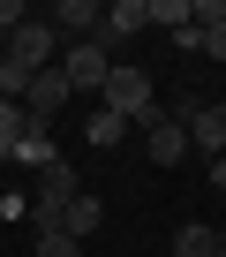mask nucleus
<instances>
[{
  "label": "nucleus",
  "instance_id": "f257e3e1",
  "mask_svg": "<svg viewBox=\"0 0 226 257\" xmlns=\"http://www.w3.org/2000/svg\"><path fill=\"white\" fill-rule=\"evenodd\" d=\"M106 113H121V121H158V91H151V76L144 68H128V61H113V76H106Z\"/></svg>",
  "mask_w": 226,
  "mask_h": 257
},
{
  "label": "nucleus",
  "instance_id": "f03ea898",
  "mask_svg": "<svg viewBox=\"0 0 226 257\" xmlns=\"http://www.w3.org/2000/svg\"><path fill=\"white\" fill-rule=\"evenodd\" d=\"M76 197H83L76 167H68V159H53V167L38 174V197H30V219H38V234H46V227H60V212H68Z\"/></svg>",
  "mask_w": 226,
  "mask_h": 257
},
{
  "label": "nucleus",
  "instance_id": "7ed1b4c3",
  "mask_svg": "<svg viewBox=\"0 0 226 257\" xmlns=\"http://www.w3.org/2000/svg\"><path fill=\"white\" fill-rule=\"evenodd\" d=\"M68 98H76V83H68L60 68H38V76H30V91H23V113H30L38 128H53V113H60Z\"/></svg>",
  "mask_w": 226,
  "mask_h": 257
},
{
  "label": "nucleus",
  "instance_id": "20e7f679",
  "mask_svg": "<svg viewBox=\"0 0 226 257\" xmlns=\"http://www.w3.org/2000/svg\"><path fill=\"white\" fill-rule=\"evenodd\" d=\"M60 76H68L76 91H106V76H113V61H106V38H83V46H68Z\"/></svg>",
  "mask_w": 226,
  "mask_h": 257
},
{
  "label": "nucleus",
  "instance_id": "39448f33",
  "mask_svg": "<svg viewBox=\"0 0 226 257\" xmlns=\"http://www.w3.org/2000/svg\"><path fill=\"white\" fill-rule=\"evenodd\" d=\"M144 152L158 159V167H181L196 144H188V121H174V113H158V121H144Z\"/></svg>",
  "mask_w": 226,
  "mask_h": 257
},
{
  "label": "nucleus",
  "instance_id": "423d86ee",
  "mask_svg": "<svg viewBox=\"0 0 226 257\" xmlns=\"http://www.w3.org/2000/svg\"><path fill=\"white\" fill-rule=\"evenodd\" d=\"M8 61H16L23 76H38V68H53V23H23V31L8 38Z\"/></svg>",
  "mask_w": 226,
  "mask_h": 257
},
{
  "label": "nucleus",
  "instance_id": "0eeeda50",
  "mask_svg": "<svg viewBox=\"0 0 226 257\" xmlns=\"http://www.w3.org/2000/svg\"><path fill=\"white\" fill-rule=\"evenodd\" d=\"M46 23H53V38H76V46H83V38L106 23V8H90V0H60V8H53Z\"/></svg>",
  "mask_w": 226,
  "mask_h": 257
},
{
  "label": "nucleus",
  "instance_id": "6e6552de",
  "mask_svg": "<svg viewBox=\"0 0 226 257\" xmlns=\"http://www.w3.org/2000/svg\"><path fill=\"white\" fill-rule=\"evenodd\" d=\"M188 144L211 152V159H226V106H196L188 113Z\"/></svg>",
  "mask_w": 226,
  "mask_h": 257
},
{
  "label": "nucleus",
  "instance_id": "1a4fd4ad",
  "mask_svg": "<svg viewBox=\"0 0 226 257\" xmlns=\"http://www.w3.org/2000/svg\"><path fill=\"white\" fill-rule=\"evenodd\" d=\"M53 159H60V144H53V128H38V121L23 128V137H16V152H8V167H38V174H46Z\"/></svg>",
  "mask_w": 226,
  "mask_h": 257
},
{
  "label": "nucleus",
  "instance_id": "9d476101",
  "mask_svg": "<svg viewBox=\"0 0 226 257\" xmlns=\"http://www.w3.org/2000/svg\"><path fill=\"white\" fill-rule=\"evenodd\" d=\"M144 23H151V0H113V8H106V23H98V31H106V38H136Z\"/></svg>",
  "mask_w": 226,
  "mask_h": 257
},
{
  "label": "nucleus",
  "instance_id": "9b49d317",
  "mask_svg": "<svg viewBox=\"0 0 226 257\" xmlns=\"http://www.w3.org/2000/svg\"><path fill=\"white\" fill-rule=\"evenodd\" d=\"M128 128H136V121H121V113L98 106V113L83 121V144H90V152H113V144H128Z\"/></svg>",
  "mask_w": 226,
  "mask_h": 257
},
{
  "label": "nucleus",
  "instance_id": "f8f14e48",
  "mask_svg": "<svg viewBox=\"0 0 226 257\" xmlns=\"http://www.w3.org/2000/svg\"><path fill=\"white\" fill-rule=\"evenodd\" d=\"M98 219H106V204H98V197L83 189V197H76V204L60 212V234H76V242H90V234H98Z\"/></svg>",
  "mask_w": 226,
  "mask_h": 257
},
{
  "label": "nucleus",
  "instance_id": "ddd939ff",
  "mask_svg": "<svg viewBox=\"0 0 226 257\" xmlns=\"http://www.w3.org/2000/svg\"><path fill=\"white\" fill-rule=\"evenodd\" d=\"M151 23H166L174 38H181V31H196V0H151Z\"/></svg>",
  "mask_w": 226,
  "mask_h": 257
},
{
  "label": "nucleus",
  "instance_id": "4468645a",
  "mask_svg": "<svg viewBox=\"0 0 226 257\" xmlns=\"http://www.w3.org/2000/svg\"><path fill=\"white\" fill-rule=\"evenodd\" d=\"M211 242H218V227H204V219H188V227L174 234V257H211Z\"/></svg>",
  "mask_w": 226,
  "mask_h": 257
},
{
  "label": "nucleus",
  "instance_id": "2eb2a0df",
  "mask_svg": "<svg viewBox=\"0 0 226 257\" xmlns=\"http://www.w3.org/2000/svg\"><path fill=\"white\" fill-rule=\"evenodd\" d=\"M30 128V113L16 106V98H0V152H16V137Z\"/></svg>",
  "mask_w": 226,
  "mask_h": 257
},
{
  "label": "nucleus",
  "instance_id": "dca6fc26",
  "mask_svg": "<svg viewBox=\"0 0 226 257\" xmlns=\"http://www.w3.org/2000/svg\"><path fill=\"white\" fill-rule=\"evenodd\" d=\"M38 257H83V242L60 234V227H46V234H38Z\"/></svg>",
  "mask_w": 226,
  "mask_h": 257
},
{
  "label": "nucleus",
  "instance_id": "f3484780",
  "mask_svg": "<svg viewBox=\"0 0 226 257\" xmlns=\"http://www.w3.org/2000/svg\"><path fill=\"white\" fill-rule=\"evenodd\" d=\"M23 23H30V16H23V0H0V53H8V38H16Z\"/></svg>",
  "mask_w": 226,
  "mask_h": 257
},
{
  "label": "nucleus",
  "instance_id": "a211bd4d",
  "mask_svg": "<svg viewBox=\"0 0 226 257\" xmlns=\"http://www.w3.org/2000/svg\"><path fill=\"white\" fill-rule=\"evenodd\" d=\"M204 53H211V61H226V23H211V31H204Z\"/></svg>",
  "mask_w": 226,
  "mask_h": 257
},
{
  "label": "nucleus",
  "instance_id": "6ab92c4d",
  "mask_svg": "<svg viewBox=\"0 0 226 257\" xmlns=\"http://www.w3.org/2000/svg\"><path fill=\"white\" fill-rule=\"evenodd\" d=\"M211 189H226V159H211Z\"/></svg>",
  "mask_w": 226,
  "mask_h": 257
},
{
  "label": "nucleus",
  "instance_id": "aec40b11",
  "mask_svg": "<svg viewBox=\"0 0 226 257\" xmlns=\"http://www.w3.org/2000/svg\"><path fill=\"white\" fill-rule=\"evenodd\" d=\"M211 257H226V227H218V242H211Z\"/></svg>",
  "mask_w": 226,
  "mask_h": 257
},
{
  "label": "nucleus",
  "instance_id": "412c9836",
  "mask_svg": "<svg viewBox=\"0 0 226 257\" xmlns=\"http://www.w3.org/2000/svg\"><path fill=\"white\" fill-rule=\"evenodd\" d=\"M0 167H8V152H0Z\"/></svg>",
  "mask_w": 226,
  "mask_h": 257
}]
</instances>
